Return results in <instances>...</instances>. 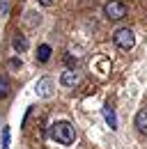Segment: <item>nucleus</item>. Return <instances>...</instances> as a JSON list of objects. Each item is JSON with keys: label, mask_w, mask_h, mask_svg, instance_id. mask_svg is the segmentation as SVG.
Instances as JSON below:
<instances>
[{"label": "nucleus", "mask_w": 147, "mask_h": 149, "mask_svg": "<svg viewBox=\"0 0 147 149\" xmlns=\"http://www.w3.org/2000/svg\"><path fill=\"white\" fill-rule=\"evenodd\" d=\"M48 133L57 145H74V140H76V131L69 122H55Z\"/></svg>", "instance_id": "1"}, {"label": "nucleus", "mask_w": 147, "mask_h": 149, "mask_svg": "<svg viewBox=\"0 0 147 149\" xmlns=\"http://www.w3.org/2000/svg\"><path fill=\"white\" fill-rule=\"evenodd\" d=\"M115 44L122 48V51H131L133 46H136V35H133V30L131 28H120V30H115Z\"/></svg>", "instance_id": "2"}, {"label": "nucleus", "mask_w": 147, "mask_h": 149, "mask_svg": "<svg viewBox=\"0 0 147 149\" xmlns=\"http://www.w3.org/2000/svg\"><path fill=\"white\" fill-rule=\"evenodd\" d=\"M104 14H106L110 21H120V19L127 16V5H124L122 0H108V2L104 5Z\"/></svg>", "instance_id": "3"}, {"label": "nucleus", "mask_w": 147, "mask_h": 149, "mask_svg": "<svg viewBox=\"0 0 147 149\" xmlns=\"http://www.w3.org/2000/svg\"><path fill=\"white\" fill-rule=\"evenodd\" d=\"M35 92H37V96H41V99L53 96V80H51V78H41L35 85Z\"/></svg>", "instance_id": "4"}, {"label": "nucleus", "mask_w": 147, "mask_h": 149, "mask_svg": "<svg viewBox=\"0 0 147 149\" xmlns=\"http://www.w3.org/2000/svg\"><path fill=\"white\" fill-rule=\"evenodd\" d=\"M78 80H80V76H78V71H74V69H67V71H62V76H60V83L64 87H74Z\"/></svg>", "instance_id": "5"}, {"label": "nucleus", "mask_w": 147, "mask_h": 149, "mask_svg": "<svg viewBox=\"0 0 147 149\" xmlns=\"http://www.w3.org/2000/svg\"><path fill=\"white\" fill-rule=\"evenodd\" d=\"M104 119H106V124L110 126V131H117V117H115V110L110 108V103L104 106Z\"/></svg>", "instance_id": "6"}, {"label": "nucleus", "mask_w": 147, "mask_h": 149, "mask_svg": "<svg viewBox=\"0 0 147 149\" xmlns=\"http://www.w3.org/2000/svg\"><path fill=\"white\" fill-rule=\"evenodd\" d=\"M12 46H14V51H16V53H25V51H28V39L23 37V35H14Z\"/></svg>", "instance_id": "7"}, {"label": "nucleus", "mask_w": 147, "mask_h": 149, "mask_svg": "<svg viewBox=\"0 0 147 149\" xmlns=\"http://www.w3.org/2000/svg\"><path fill=\"white\" fill-rule=\"evenodd\" d=\"M136 129L140 131V133H147V108L136 115Z\"/></svg>", "instance_id": "8"}, {"label": "nucleus", "mask_w": 147, "mask_h": 149, "mask_svg": "<svg viewBox=\"0 0 147 149\" xmlns=\"http://www.w3.org/2000/svg\"><path fill=\"white\" fill-rule=\"evenodd\" d=\"M51 53H53L51 46H48V44H41V46L37 48V60H39V62H48V60H51Z\"/></svg>", "instance_id": "9"}, {"label": "nucleus", "mask_w": 147, "mask_h": 149, "mask_svg": "<svg viewBox=\"0 0 147 149\" xmlns=\"http://www.w3.org/2000/svg\"><path fill=\"white\" fill-rule=\"evenodd\" d=\"M9 90H12V85H9V80L2 76V78H0V99H7V96H9Z\"/></svg>", "instance_id": "10"}, {"label": "nucleus", "mask_w": 147, "mask_h": 149, "mask_svg": "<svg viewBox=\"0 0 147 149\" xmlns=\"http://www.w3.org/2000/svg\"><path fill=\"white\" fill-rule=\"evenodd\" d=\"M2 149H9V129L7 126L2 131Z\"/></svg>", "instance_id": "11"}, {"label": "nucleus", "mask_w": 147, "mask_h": 149, "mask_svg": "<svg viewBox=\"0 0 147 149\" xmlns=\"http://www.w3.org/2000/svg\"><path fill=\"white\" fill-rule=\"evenodd\" d=\"M37 2H39V5H51L53 0H37Z\"/></svg>", "instance_id": "12"}]
</instances>
